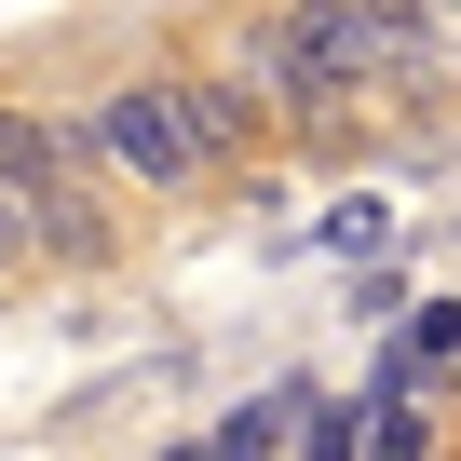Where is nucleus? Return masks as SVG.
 <instances>
[{
	"label": "nucleus",
	"mask_w": 461,
	"mask_h": 461,
	"mask_svg": "<svg viewBox=\"0 0 461 461\" xmlns=\"http://www.w3.org/2000/svg\"><path fill=\"white\" fill-rule=\"evenodd\" d=\"M393 353H407L420 380H461V312H447V299H420V312L393 326Z\"/></svg>",
	"instance_id": "3"
},
{
	"label": "nucleus",
	"mask_w": 461,
	"mask_h": 461,
	"mask_svg": "<svg viewBox=\"0 0 461 461\" xmlns=\"http://www.w3.org/2000/svg\"><path fill=\"white\" fill-rule=\"evenodd\" d=\"M95 163H109V149H95V122L0 109V176H14V190L41 203V245H55V258H82V272L122 245V230H109V190H95Z\"/></svg>",
	"instance_id": "1"
},
{
	"label": "nucleus",
	"mask_w": 461,
	"mask_h": 461,
	"mask_svg": "<svg viewBox=\"0 0 461 461\" xmlns=\"http://www.w3.org/2000/svg\"><path fill=\"white\" fill-rule=\"evenodd\" d=\"M95 149H109V176H136V190L217 176V149H203V122H190V82H122V95L95 109Z\"/></svg>",
	"instance_id": "2"
},
{
	"label": "nucleus",
	"mask_w": 461,
	"mask_h": 461,
	"mask_svg": "<svg viewBox=\"0 0 461 461\" xmlns=\"http://www.w3.org/2000/svg\"><path fill=\"white\" fill-rule=\"evenodd\" d=\"M434 14H461V0H434Z\"/></svg>",
	"instance_id": "7"
},
{
	"label": "nucleus",
	"mask_w": 461,
	"mask_h": 461,
	"mask_svg": "<svg viewBox=\"0 0 461 461\" xmlns=\"http://www.w3.org/2000/svg\"><path fill=\"white\" fill-rule=\"evenodd\" d=\"M0 258H41V203H28L14 176H0Z\"/></svg>",
	"instance_id": "6"
},
{
	"label": "nucleus",
	"mask_w": 461,
	"mask_h": 461,
	"mask_svg": "<svg viewBox=\"0 0 461 461\" xmlns=\"http://www.w3.org/2000/svg\"><path fill=\"white\" fill-rule=\"evenodd\" d=\"M326 245H339V258H380V245H393V203H339Z\"/></svg>",
	"instance_id": "5"
},
{
	"label": "nucleus",
	"mask_w": 461,
	"mask_h": 461,
	"mask_svg": "<svg viewBox=\"0 0 461 461\" xmlns=\"http://www.w3.org/2000/svg\"><path fill=\"white\" fill-rule=\"evenodd\" d=\"M447 55H461V28H447Z\"/></svg>",
	"instance_id": "8"
},
{
	"label": "nucleus",
	"mask_w": 461,
	"mask_h": 461,
	"mask_svg": "<svg viewBox=\"0 0 461 461\" xmlns=\"http://www.w3.org/2000/svg\"><path fill=\"white\" fill-rule=\"evenodd\" d=\"M353 312H366V326H407V312H420V299H407V272H393V245H380V258H353Z\"/></svg>",
	"instance_id": "4"
}]
</instances>
